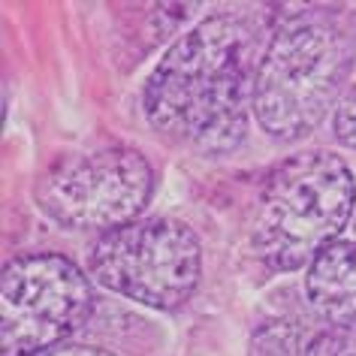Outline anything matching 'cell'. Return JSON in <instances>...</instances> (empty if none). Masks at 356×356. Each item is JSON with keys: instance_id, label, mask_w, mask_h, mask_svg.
I'll list each match as a JSON object with an SVG mask.
<instances>
[{"instance_id": "cell-1", "label": "cell", "mask_w": 356, "mask_h": 356, "mask_svg": "<svg viewBox=\"0 0 356 356\" xmlns=\"http://www.w3.org/2000/svg\"><path fill=\"white\" fill-rule=\"evenodd\" d=\"M263 51L238 15H209L181 33L148 76L142 109L157 136L202 157L245 142Z\"/></svg>"}, {"instance_id": "cell-10", "label": "cell", "mask_w": 356, "mask_h": 356, "mask_svg": "<svg viewBox=\"0 0 356 356\" xmlns=\"http://www.w3.org/2000/svg\"><path fill=\"white\" fill-rule=\"evenodd\" d=\"M37 356H115V353L100 350V347H88V344H60L46 353H37Z\"/></svg>"}, {"instance_id": "cell-5", "label": "cell", "mask_w": 356, "mask_h": 356, "mask_svg": "<svg viewBox=\"0 0 356 356\" xmlns=\"http://www.w3.org/2000/svg\"><path fill=\"white\" fill-rule=\"evenodd\" d=\"M154 181V166L136 148H97L51 163L37 181V206L64 229L106 236L139 220Z\"/></svg>"}, {"instance_id": "cell-8", "label": "cell", "mask_w": 356, "mask_h": 356, "mask_svg": "<svg viewBox=\"0 0 356 356\" xmlns=\"http://www.w3.org/2000/svg\"><path fill=\"white\" fill-rule=\"evenodd\" d=\"M296 356H356V332H314Z\"/></svg>"}, {"instance_id": "cell-4", "label": "cell", "mask_w": 356, "mask_h": 356, "mask_svg": "<svg viewBox=\"0 0 356 356\" xmlns=\"http://www.w3.org/2000/svg\"><path fill=\"white\" fill-rule=\"evenodd\" d=\"M100 287L154 311L184 305L202 275L197 233L172 218H139L100 236L88 254Z\"/></svg>"}, {"instance_id": "cell-9", "label": "cell", "mask_w": 356, "mask_h": 356, "mask_svg": "<svg viewBox=\"0 0 356 356\" xmlns=\"http://www.w3.org/2000/svg\"><path fill=\"white\" fill-rule=\"evenodd\" d=\"M332 130H335V139L344 148H356V82L347 88L344 100L338 103V109L332 115Z\"/></svg>"}, {"instance_id": "cell-2", "label": "cell", "mask_w": 356, "mask_h": 356, "mask_svg": "<svg viewBox=\"0 0 356 356\" xmlns=\"http://www.w3.org/2000/svg\"><path fill=\"white\" fill-rule=\"evenodd\" d=\"M356 60V22L335 10H299L275 28L254 85V118L278 142H296L344 100Z\"/></svg>"}, {"instance_id": "cell-7", "label": "cell", "mask_w": 356, "mask_h": 356, "mask_svg": "<svg viewBox=\"0 0 356 356\" xmlns=\"http://www.w3.org/2000/svg\"><path fill=\"white\" fill-rule=\"evenodd\" d=\"M305 296L335 332H356V242H335L305 269Z\"/></svg>"}, {"instance_id": "cell-6", "label": "cell", "mask_w": 356, "mask_h": 356, "mask_svg": "<svg viewBox=\"0 0 356 356\" xmlns=\"http://www.w3.org/2000/svg\"><path fill=\"white\" fill-rule=\"evenodd\" d=\"M94 314V287L73 260L28 254L0 278V356H37L60 347Z\"/></svg>"}, {"instance_id": "cell-3", "label": "cell", "mask_w": 356, "mask_h": 356, "mask_svg": "<svg viewBox=\"0 0 356 356\" xmlns=\"http://www.w3.org/2000/svg\"><path fill=\"white\" fill-rule=\"evenodd\" d=\"M356 209V178L335 151L311 148L281 160L260 191L254 254L272 272H296L341 242Z\"/></svg>"}]
</instances>
